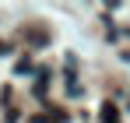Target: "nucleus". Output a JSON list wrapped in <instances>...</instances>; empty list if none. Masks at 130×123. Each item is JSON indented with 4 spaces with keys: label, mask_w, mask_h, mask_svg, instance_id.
Segmentation results:
<instances>
[{
    "label": "nucleus",
    "mask_w": 130,
    "mask_h": 123,
    "mask_svg": "<svg viewBox=\"0 0 130 123\" xmlns=\"http://www.w3.org/2000/svg\"><path fill=\"white\" fill-rule=\"evenodd\" d=\"M99 116H102V123H120V109L112 102H102V113Z\"/></svg>",
    "instance_id": "nucleus-1"
},
{
    "label": "nucleus",
    "mask_w": 130,
    "mask_h": 123,
    "mask_svg": "<svg viewBox=\"0 0 130 123\" xmlns=\"http://www.w3.org/2000/svg\"><path fill=\"white\" fill-rule=\"evenodd\" d=\"M46 123H67V113L56 109V113H49V116H46Z\"/></svg>",
    "instance_id": "nucleus-2"
},
{
    "label": "nucleus",
    "mask_w": 130,
    "mask_h": 123,
    "mask_svg": "<svg viewBox=\"0 0 130 123\" xmlns=\"http://www.w3.org/2000/svg\"><path fill=\"white\" fill-rule=\"evenodd\" d=\"M28 39H32V42H46V32H42V28H32Z\"/></svg>",
    "instance_id": "nucleus-3"
},
{
    "label": "nucleus",
    "mask_w": 130,
    "mask_h": 123,
    "mask_svg": "<svg viewBox=\"0 0 130 123\" xmlns=\"http://www.w3.org/2000/svg\"><path fill=\"white\" fill-rule=\"evenodd\" d=\"M7 53H11V49H7V42H0V56H7Z\"/></svg>",
    "instance_id": "nucleus-4"
}]
</instances>
